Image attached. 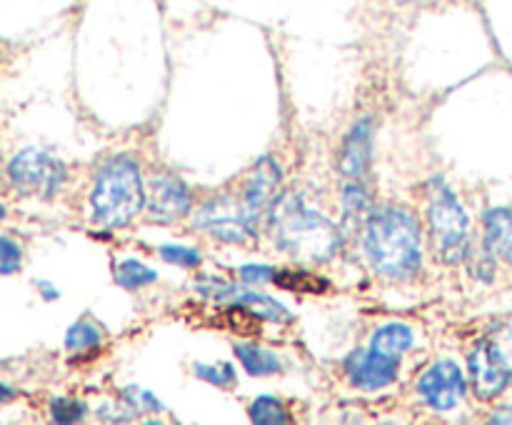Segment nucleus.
I'll return each mask as SVG.
<instances>
[{
  "mask_svg": "<svg viewBox=\"0 0 512 425\" xmlns=\"http://www.w3.org/2000/svg\"><path fill=\"white\" fill-rule=\"evenodd\" d=\"M270 233L283 253L308 263H328L340 248V228L305 198L285 193L270 210Z\"/></svg>",
  "mask_w": 512,
  "mask_h": 425,
  "instance_id": "f257e3e1",
  "label": "nucleus"
},
{
  "mask_svg": "<svg viewBox=\"0 0 512 425\" xmlns=\"http://www.w3.org/2000/svg\"><path fill=\"white\" fill-rule=\"evenodd\" d=\"M365 255L385 278H413L423 263L418 220L403 208L375 210L365 225Z\"/></svg>",
  "mask_w": 512,
  "mask_h": 425,
  "instance_id": "f03ea898",
  "label": "nucleus"
},
{
  "mask_svg": "<svg viewBox=\"0 0 512 425\" xmlns=\"http://www.w3.org/2000/svg\"><path fill=\"white\" fill-rule=\"evenodd\" d=\"M145 190L140 168L128 155H115L95 175L90 208L103 228H123L143 210Z\"/></svg>",
  "mask_w": 512,
  "mask_h": 425,
  "instance_id": "7ed1b4c3",
  "label": "nucleus"
},
{
  "mask_svg": "<svg viewBox=\"0 0 512 425\" xmlns=\"http://www.w3.org/2000/svg\"><path fill=\"white\" fill-rule=\"evenodd\" d=\"M430 233L443 263H458L468 253V213L443 180L430 185Z\"/></svg>",
  "mask_w": 512,
  "mask_h": 425,
  "instance_id": "20e7f679",
  "label": "nucleus"
},
{
  "mask_svg": "<svg viewBox=\"0 0 512 425\" xmlns=\"http://www.w3.org/2000/svg\"><path fill=\"white\" fill-rule=\"evenodd\" d=\"M8 178L23 195L53 198L63 188L68 173H65V165L45 150L25 148L10 160Z\"/></svg>",
  "mask_w": 512,
  "mask_h": 425,
  "instance_id": "39448f33",
  "label": "nucleus"
},
{
  "mask_svg": "<svg viewBox=\"0 0 512 425\" xmlns=\"http://www.w3.org/2000/svg\"><path fill=\"white\" fill-rule=\"evenodd\" d=\"M195 228L205 230V233L215 235V238L225 240V243H243V240L253 238L258 225L250 220L243 198L220 195V198L208 200L198 210V215H195Z\"/></svg>",
  "mask_w": 512,
  "mask_h": 425,
  "instance_id": "423d86ee",
  "label": "nucleus"
},
{
  "mask_svg": "<svg viewBox=\"0 0 512 425\" xmlns=\"http://www.w3.org/2000/svg\"><path fill=\"white\" fill-rule=\"evenodd\" d=\"M470 378H473L475 393L483 400L495 398V395H500L508 388L512 380V368L498 343L483 340L470 353Z\"/></svg>",
  "mask_w": 512,
  "mask_h": 425,
  "instance_id": "0eeeda50",
  "label": "nucleus"
},
{
  "mask_svg": "<svg viewBox=\"0 0 512 425\" xmlns=\"http://www.w3.org/2000/svg\"><path fill=\"white\" fill-rule=\"evenodd\" d=\"M465 388L468 383H465L463 370L453 360H438L418 380V393L433 410L455 408L463 400Z\"/></svg>",
  "mask_w": 512,
  "mask_h": 425,
  "instance_id": "6e6552de",
  "label": "nucleus"
},
{
  "mask_svg": "<svg viewBox=\"0 0 512 425\" xmlns=\"http://www.w3.org/2000/svg\"><path fill=\"white\" fill-rule=\"evenodd\" d=\"M400 358H390V355L378 353V350H355L345 358V373L355 388L363 390H378L393 383L398 378Z\"/></svg>",
  "mask_w": 512,
  "mask_h": 425,
  "instance_id": "1a4fd4ad",
  "label": "nucleus"
},
{
  "mask_svg": "<svg viewBox=\"0 0 512 425\" xmlns=\"http://www.w3.org/2000/svg\"><path fill=\"white\" fill-rule=\"evenodd\" d=\"M278 185H280V165L273 158H263L250 173L248 183L243 188V205L248 210L250 220L255 225L265 218V213H270L278 200Z\"/></svg>",
  "mask_w": 512,
  "mask_h": 425,
  "instance_id": "9d476101",
  "label": "nucleus"
},
{
  "mask_svg": "<svg viewBox=\"0 0 512 425\" xmlns=\"http://www.w3.org/2000/svg\"><path fill=\"white\" fill-rule=\"evenodd\" d=\"M190 190L175 175H155L150 180L148 190V210L150 218L158 220V223H173V220L183 218L190 210Z\"/></svg>",
  "mask_w": 512,
  "mask_h": 425,
  "instance_id": "9b49d317",
  "label": "nucleus"
},
{
  "mask_svg": "<svg viewBox=\"0 0 512 425\" xmlns=\"http://www.w3.org/2000/svg\"><path fill=\"white\" fill-rule=\"evenodd\" d=\"M370 153H373V123L370 118L358 120L345 138L343 150H340L338 168L348 178H363L370 165Z\"/></svg>",
  "mask_w": 512,
  "mask_h": 425,
  "instance_id": "f8f14e48",
  "label": "nucleus"
},
{
  "mask_svg": "<svg viewBox=\"0 0 512 425\" xmlns=\"http://www.w3.org/2000/svg\"><path fill=\"white\" fill-rule=\"evenodd\" d=\"M485 250L512 265V210L493 208L485 213Z\"/></svg>",
  "mask_w": 512,
  "mask_h": 425,
  "instance_id": "ddd939ff",
  "label": "nucleus"
},
{
  "mask_svg": "<svg viewBox=\"0 0 512 425\" xmlns=\"http://www.w3.org/2000/svg\"><path fill=\"white\" fill-rule=\"evenodd\" d=\"M410 345H413V330L405 323L383 325L370 338V348L383 355H390V358H400Z\"/></svg>",
  "mask_w": 512,
  "mask_h": 425,
  "instance_id": "4468645a",
  "label": "nucleus"
},
{
  "mask_svg": "<svg viewBox=\"0 0 512 425\" xmlns=\"http://www.w3.org/2000/svg\"><path fill=\"white\" fill-rule=\"evenodd\" d=\"M235 303H240V305H245L248 310H253L260 320H273V323H290V320H293V315L288 313V308H285L283 303H278V300L270 298V295L250 293V290H238V295H235Z\"/></svg>",
  "mask_w": 512,
  "mask_h": 425,
  "instance_id": "2eb2a0df",
  "label": "nucleus"
},
{
  "mask_svg": "<svg viewBox=\"0 0 512 425\" xmlns=\"http://www.w3.org/2000/svg\"><path fill=\"white\" fill-rule=\"evenodd\" d=\"M235 355L243 363V368L248 370L250 375H270L280 373L283 370V363L278 360V355L270 353L265 348H255V345H235Z\"/></svg>",
  "mask_w": 512,
  "mask_h": 425,
  "instance_id": "dca6fc26",
  "label": "nucleus"
},
{
  "mask_svg": "<svg viewBox=\"0 0 512 425\" xmlns=\"http://www.w3.org/2000/svg\"><path fill=\"white\" fill-rule=\"evenodd\" d=\"M115 280H118V285H123V288L128 290H135V288H143V285H150L158 280V273L155 270H150L148 265H143L140 260H123V263L115 268Z\"/></svg>",
  "mask_w": 512,
  "mask_h": 425,
  "instance_id": "f3484780",
  "label": "nucleus"
},
{
  "mask_svg": "<svg viewBox=\"0 0 512 425\" xmlns=\"http://www.w3.org/2000/svg\"><path fill=\"white\" fill-rule=\"evenodd\" d=\"M368 205H370L368 190H365L360 183H350L343 195V213H345L343 223L358 225L360 220L365 218V213H368Z\"/></svg>",
  "mask_w": 512,
  "mask_h": 425,
  "instance_id": "a211bd4d",
  "label": "nucleus"
},
{
  "mask_svg": "<svg viewBox=\"0 0 512 425\" xmlns=\"http://www.w3.org/2000/svg\"><path fill=\"white\" fill-rule=\"evenodd\" d=\"M250 418L258 425H283L288 423L283 403L273 395H260L253 405H250Z\"/></svg>",
  "mask_w": 512,
  "mask_h": 425,
  "instance_id": "6ab92c4d",
  "label": "nucleus"
},
{
  "mask_svg": "<svg viewBox=\"0 0 512 425\" xmlns=\"http://www.w3.org/2000/svg\"><path fill=\"white\" fill-rule=\"evenodd\" d=\"M275 283L280 288H288V290H298V293H320V290H328V280L318 278V275H310V273H280L275 275Z\"/></svg>",
  "mask_w": 512,
  "mask_h": 425,
  "instance_id": "aec40b11",
  "label": "nucleus"
},
{
  "mask_svg": "<svg viewBox=\"0 0 512 425\" xmlns=\"http://www.w3.org/2000/svg\"><path fill=\"white\" fill-rule=\"evenodd\" d=\"M100 343V328L93 325L90 320H80V323L70 325L65 333V348L68 350H88Z\"/></svg>",
  "mask_w": 512,
  "mask_h": 425,
  "instance_id": "412c9836",
  "label": "nucleus"
},
{
  "mask_svg": "<svg viewBox=\"0 0 512 425\" xmlns=\"http://www.w3.org/2000/svg\"><path fill=\"white\" fill-rule=\"evenodd\" d=\"M88 413L85 403L75 398H53L50 400V415L55 423H78Z\"/></svg>",
  "mask_w": 512,
  "mask_h": 425,
  "instance_id": "4be33fe9",
  "label": "nucleus"
},
{
  "mask_svg": "<svg viewBox=\"0 0 512 425\" xmlns=\"http://www.w3.org/2000/svg\"><path fill=\"white\" fill-rule=\"evenodd\" d=\"M195 375L208 383L218 385V388H228V385L235 383V368L230 363H218V365H208V363H195Z\"/></svg>",
  "mask_w": 512,
  "mask_h": 425,
  "instance_id": "5701e85b",
  "label": "nucleus"
},
{
  "mask_svg": "<svg viewBox=\"0 0 512 425\" xmlns=\"http://www.w3.org/2000/svg\"><path fill=\"white\" fill-rule=\"evenodd\" d=\"M20 263H23V250H20V245L15 240L0 235V275L18 273Z\"/></svg>",
  "mask_w": 512,
  "mask_h": 425,
  "instance_id": "b1692460",
  "label": "nucleus"
},
{
  "mask_svg": "<svg viewBox=\"0 0 512 425\" xmlns=\"http://www.w3.org/2000/svg\"><path fill=\"white\" fill-rule=\"evenodd\" d=\"M160 255L163 260L173 265H183V268H198L200 253L195 248H183V245H160Z\"/></svg>",
  "mask_w": 512,
  "mask_h": 425,
  "instance_id": "393cba45",
  "label": "nucleus"
},
{
  "mask_svg": "<svg viewBox=\"0 0 512 425\" xmlns=\"http://www.w3.org/2000/svg\"><path fill=\"white\" fill-rule=\"evenodd\" d=\"M275 275H278V270L273 268V265H258V263H250V265H243L240 268V278L245 280V283H275Z\"/></svg>",
  "mask_w": 512,
  "mask_h": 425,
  "instance_id": "a878e982",
  "label": "nucleus"
},
{
  "mask_svg": "<svg viewBox=\"0 0 512 425\" xmlns=\"http://www.w3.org/2000/svg\"><path fill=\"white\" fill-rule=\"evenodd\" d=\"M490 420H493V423H512V405L510 408L495 410V415Z\"/></svg>",
  "mask_w": 512,
  "mask_h": 425,
  "instance_id": "bb28decb",
  "label": "nucleus"
},
{
  "mask_svg": "<svg viewBox=\"0 0 512 425\" xmlns=\"http://www.w3.org/2000/svg\"><path fill=\"white\" fill-rule=\"evenodd\" d=\"M38 288L40 290H43V298L45 300H55V298H58V288H53V285H50V283H45V280H38Z\"/></svg>",
  "mask_w": 512,
  "mask_h": 425,
  "instance_id": "cd10ccee",
  "label": "nucleus"
},
{
  "mask_svg": "<svg viewBox=\"0 0 512 425\" xmlns=\"http://www.w3.org/2000/svg\"><path fill=\"white\" fill-rule=\"evenodd\" d=\"M13 388H8V385H3V383H0V400H10V398H13Z\"/></svg>",
  "mask_w": 512,
  "mask_h": 425,
  "instance_id": "c85d7f7f",
  "label": "nucleus"
},
{
  "mask_svg": "<svg viewBox=\"0 0 512 425\" xmlns=\"http://www.w3.org/2000/svg\"><path fill=\"white\" fill-rule=\"evenodd\" d=\"M5 218V208H3V205H0V220H3Z\"/></svg>",
  "mask_w": 512,
  "mask_h": 425,
  "instance_id": "c756f323",
  "label": "nucleus"
}]
</instances>
